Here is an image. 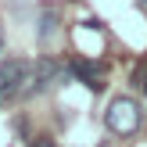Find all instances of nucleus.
I'll return each instance as SVG.
<instances>
[{
    "label": "nucleus",
    "mask_w": 147,
    "mask_h": 147,
    "mask_svg": "<svg viewBox=\"0 0 147 147\" xmlns=\"http://www.w3.org/2000/svg\"><path fill=\"white\" fill-rule=\"evenodd\" d=\"M144 122V111L133 97H111L104 108V126L111 129L115 136H133Z\"/></svg>",
    "instance_id": "nucleus-1"
},
{
    "label": "nucleus",
    "mask_w": 147,
    "mask_h": 147,
    "mask_svg": "<svg viewBox=\"0 0 147 147\" xmlns=\"http://www.w3.org/2000/svg\"><path fill=\"white\" fill-rule=\"evenodd\" d=\"M29 76H32V61H25V57L0 61V108L22 93V83H29Z\"/></svg>",
    "instance_id": "nucleus-2"
},
{
    "label": "nucleus",
    "mask_w": 147,
    "mask_h": 147,
    "mask_svg": "<svg viewBox=\"0 0 147 147\" xmlns=\"http://www.w3.org/2000/svg\"><path fill=\"white\" fill-rule=\"evenodd\" d=\"M29 90H25V97H36V93H43V90H50L54 83H65V72H61V61H54V57H40V61L32 65V79H29Z\"/></svg>",
    "instance_id": "nucleus-3"
},
{
    "label": "nucleus",
    "mask_w": 147,
    "mask_h": 147,
    "mask_svg": "<svg viewBox=\"0 0 147 147\" xmlns=\"http://www.w3.org/2000/svg\"><path fill=\"white\" fill-rule=\"evenodd\" d=\"M72 76H79V83H86L90 90H100V79H104V65H97V61H72Z\"/></svg>",
    "instance_id": "nucleus-4"
},
{
    "label": "nucleus",
    "mask_w": 147,
    "mask_h": 147,
    "mask_svg": "<svg viewBox=\"0 0 147 147\" xmlns=\"http://www.w3.org/2000/svg\"><path fill=\"white\" fill-rule=\"evenodd\" d=\"M54 22H57V14L43 7V11H40V29H36V36H40V40H47V36L54 32Z\"/></svg>",
    "instance_id": "nucleus-5"
},
{
    "label": "nucleus",
    "mask_w": 147,
    "mask_h": 147,
    "mask_svg": "<svg viewBox=\"0 0 147 147\" xmlns=\"http://www.w3.org/2000/svg\"><path fill=\"white\" fill-rule=\"evenodd\" d=\"M32 147H54V140H50V136H36Z\"/></svg>",
    "instance_id": "nucleus-6"
},
{
    "label": "nucleus",
    "mask_w": 147,
    "mask_h": 147,
    "mask_svg": "<svg viewBox=\"0 0 147 147\" xmlns=\"http://www.w3.org/2000/svg\"><path fill=\"white\" fill-rule=\"evenodd\" d=\"M0 54H4V40H0Z\"/></svg>",
    "instance_id": "nucleus-7"
},
{
    "label": "nucleus",
    "mask_w": 147,
    "mask_h": 147,
    "mask_svg": "<svg viewBox=\"0 0 147 147\" xmlns=\"http://www.w3.org/2000/svg\"><path fill=\"white\" fill-rule=\"evenodd\" d=\"M144 93H147V79H144Z\"/></svg>",
    "instance_id": "nucleus-8"
},
{
    "label": "nucleus",
    "mask_w": 147,
    "mask_h": 147,
    "mask_svg": "<svg viewBox=\"0 0 147 147\" xmlns=\"http://www.w3.org/2000/svg\"><path fill=\"white\" fill-rule=\"evenodd\" d=\"M144 4H147V0H144Z\"/></svg>",
    "instance_id": "nucleus-9"
}]
</instances>
